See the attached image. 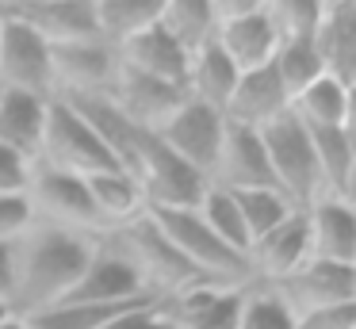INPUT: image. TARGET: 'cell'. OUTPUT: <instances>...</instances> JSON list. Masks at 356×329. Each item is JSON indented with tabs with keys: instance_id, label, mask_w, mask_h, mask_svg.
<instances>
[{
	"instance_id": "cell-1",
	"label": "cell",
	"mask_w": 356,
	"mask_h": 329,
	"mask_svg": "<svg viewBox=\"0 0 356 329\" xmlns=\"http://www.w3.org/2000/svg\"><path fill=\"white\" fill-rule=\"evenodd\" d=\"M100 237H85L73 230H58L47 222H31V230L16 237V280H12V318H27L47 306H58L77 275L85 272L88 257Z\"/></svg>"
},
{
	"instance_id": "cell-2",
	"label": "cell",
	"mask_w": 356,
	"mask_h": 329,
	"mask_svg": "<svg viewBox=\"0 0 356 329\" xmlns=\"http://www.w3.org/2000/svg\"><path fill=\"white\" fill-rule=\"evenodd\" d=\"M100 241L108 245V249H115L119 257L142 275V283L161 298H172V295H180V291L211 283L165 241V234L157 230V222L149 218V211L138 214L134 222H127V226H119V230H108ZM218 287H222V283H218Z\"/></svg>"
},
{
	"instance_id": "cell-3",
	"label": "cell",
	"mask_w": 356,
	"mask_h": 329,
	"mask_svg": "<svg viewBox=\"0 0 356 329\" xmlns=\"http://www.w3.org/2000/svg\"><path fill=\"white\" fill-rule=\"evenodd\" d=\"M35 165L73 172L81 180L119 168L115 157L108 153V145L96 138V130L65 99H50L47 104V127H42V145H39V161Z\"/></svg>"
},
{
	"instance_id": "cell-4",
	"label": "cell",
	"mask_w": 356,
	"mask_h": 329,
	"mask_svg": "<svg viewBox=\"0 0 356 329\" xmlns=\"http://www.w3.org/2000/svg\"><path fill=\"white\" fill-rule=\"evenodd\" d=\"M257 134H261V145H264V157H268L276 188L295 207H310L322 195V176H318V157H314L310 130L291 111H284L280 119L264 122Z\"/></svg>"
},
{
	"instance_id": "cell-5",
	"label": "cell",
	"mask_w": 356,
	"mask_h": 329,
	"mask_svg": "<svg viewBox=\"0 0 356 329\" xmlns=\"http://www.w3.org/2000/svg\"><path fill=\"white\" fill-rule=\"evenodd\" d=\"M131 176L146 195V211H195L203 191H207V176L184 165L172 150H165V142L154 130L142 142Z\"/></svg>"
},
{
	"instance_id": "cell-6",
	"label": "cell",
	"mask_w": 356,
	"mask_h": 329,
	"mask_svg": "<svg viewBox=\"0 0 356 329\" xmlns=\"http://www.w3.org/2000/svg\"><path fill=\"white\" fill-rule=\"evenodd\" d=\"M27 203H31L35 222H47V226L58 230H73V234L85 237H104L100 214L92 207V195H88V184L73 172H58V168L35 165L31 180H27Z\"/></svg>"
},
{
	"instance_id": "cell-7",
	"label": "cell",
	"mask_w": 356,
	"mask_h": 329,
	"mask_svg": "<svg viewBox=\"0 0 356 329\" xmlns=\"http://www.w3.org/2000/svg\"><path fill=\"white\" fill-rule=\"evenodd\" d=\"M0 84L54 99L50 42L8 12V0H4V19H0Z\"/></svg>"
},
{
	"instance_id": "cell-8",
	"label": "cell",
	"mask_w": 356,
	"mask_h": 329,
	"mask_svg": "<svg viewBox=\"0 0 356 329\" xmlns=\"http://www.w3.org/2000/svg\"><path fill=\"white\" fill-rule=\"evenodd\" d=\"M119 73V54L104 38H81V42L50 46V77H54V99L73 96H104Z\"/></svg>"
},
{
	"instance_id": "cell-9",
	"label": "cell",
	"mask_w": 356,
	"mask_h": 329,
	"mask_svg": "<svg viewBox=\"0 0 356 329\" xmlns=\"http://www.w3.org/2000/svg\"><path fill=\"white\" fill-rule=\"evenodd\" d=\"M280 298L287 314H307L337 303H356V264H330V260H302L291 275L264 283Z\"/></svg>"
},
{
	"instance_id": "cell-10",
	"label": "cell",
	"mask_w": 356,
	"mask_h": 329,
	"mask_svg": "<svg viewBox=\"0 0 356 329\" xmlns=\"http://www.w3.org/2000/svg\"><path fill=\"white\" fill-rule=\"evenodd\" d=\"M154 134L161 138L165 150H172L184 165H192L195 172L211 176L215 157H218V145H222V134H226V119H222V111H215V107L184 96L180 107L154 130Z\"/></svg>"
},
{
	"instance_id": "cell-11",
	"label": "cell",
	"mask_w": 356,
	"mask_h": 329,
	"mask_svg": "<svg viewBox=\"0 0 356 329\" xmlns=\"http://www.w3.org/2000/svg\"><path fill=\"white\" fill-rule=\"evenodd\" d=\"M207 184L226 188V191L276 188L272 168H268V157H264V145H261V134L249 130V127H234V122H226V134H222V145H218V157H215V168H211Z\"/></svg>"
},
{
	"instance_id": "cell-12",
	"label": "cell",
	"mask_w": 356,
	"mask_h": 329,
	"mask_svg": "<svg viewBox=\"0 0 356 329\" xmlns=\"http://www.w3.org/2000/svg\"><path fill=\"white\" fill-rule=\"evenodd\" d=\"M146 295H154V291L142 283V275L115 249L96 241V252L88 257L85 272L77 275V283L70 287V295L62 303H131V298H146Z\"/></svg>"
},
{
	"instance_id": "cell-13",
	"label": "cell",
	"mask_w": 356,
	"mask_h": 329,
	"mask_svg": "<svg viewBox=\"0 0 356 329\" xmlns=\"http://www.w3.org/2000/svg\"><path fill=\"white\" fill-rule=\"evenodd\" d=\"M104 96H108L111 104H115V111L123 115V119H131L134 127L157 130L180 107L184 92L165 84V81H154V77H146V73H134V69L119 65L115 81H111V88L104 92Z\"/></svg>"
},
{
	"instance_id": "cell-14",
	"label": "cell",
	"mask_w": 356,
	"mask_h": 329,
	"mask_svg": "<svg viewBox=\"0 0 356 329\" xmlns=\"http://www.w3.org/2000/svg\"><path fill=\"white\" fill-rule=\"evenodd\" d=\"M302 211H307L310 260L356 264V207H353V199L318 195Z\"/></svg>"
},
{
	"instance_id": "cell-15",
	"label": "cell",
	"mask_w": 356,
	"mask_h": 329,
	"mask_svg": "<svg viewBox=\"0 0 356 329\" xmlns=\"http://www.w3.org/2000/svg\"><path fill=\"white\" fill-rule=\"evenodd\" d=\"M302 260H310L307 211H302V207H295L276 230H268L264 237H257V241L249 245V268H253L257 283L284 280V275H291Z\"/></svg>"
},
{
	"instance_id": "cell-16",
	"label": "cell",
	"mask_w": 356,
	"mask_h": 329,
	"mask_svg": "<svg viewBox=\"0 0 356 329\" xmlns=\"http://www.w3.org/2000/svg\"><path fill=\"white\" fill-rule=\"evenodd\" d=\"M8 12L31 31H39L50 46L100 38L92 0H8Z\"/></svg>"
},
{
	"instance_id": "cell-17",
	"label": "cell",
	"mask_w": 356,
	"mask_h": 329,
	"mask_svg": "<svg viewBox=\"0 0 356 329\" xmlns=\"http://www.w3.org/2000/svg\"><path fill=\"white\" fill-rule=\"evenodd\" d=\"M115 54H119V65L134 69V73H146V77H154V81H165V84H172V88H180V92L188 88L192 54L180 50V46L172 42V35L161 27V19H157L154 27H146L142 35L127 38Z\"/></svg>"
},
{
	"instance_id": "cell-18",
	"label": "cell",
	"mask_w": 356,
	"mask_h": 329,
	"mask_svg": "<svg viewBox=\"0 0 356 329\" xmlns=\"http://www.w3.org/2000/svg\"><path fill=\"white\" fill-rule=\"evenodd\" d=\"M241 298H245V287L203 283V287L180 291V295L161 298V303L172 329H238Z\"/></svg>"
},
{
	"instance_id": "cell-19",
	"label": "cell",
	"mask_w": 356,
	"mask_h": 329,
	"mask_svg": "<svg viewBox=\"0 0 356 329\" xmlns=\"http://www.w3.org/2000/svg\"><path fill=\"white\" fill-rule=\"evenodd\" d=\"M284 111H291V99H287L284 84H280L276 69L261 65V69H249V73L238 77L234 84V96L226 104L222 119L234 122V127H249V130H261L264 122L280 119Z\"/></svg>"
},
{
	"instance_id": "cell-20",
	"label": "cell",
	"mask_w": 356,
	"mask_h": 329,
	"mask_svg": "<svg viewBox=\"0 0 356 329\" xmlns=\"http://www.w3.org/2000/svg\"><path fill=\"white\" fill-rule=\"evenodd\" d=\"M215 46L234 61L238 73L268 65L280 42H276V31H272V23H268V12H264V0H257L245 15H238V19L218 23L215 27Z\"/></svg>"
},
{
	"instance_id": "cell-21",
	"label": "cell",
	"mask_w": 356,
	"mask_h": 329,
	"mask_svg": "<svg viewBox=\"0 0 356 329\" xmlns=\"http://www.w3.org/2000/svg\"><path fill=\"white\" fill-rule=\"evenodd\" d=\"M314 50L325 73L353 88L356 81V4L353 0H322V23L314 31Z\"/></svg>"
},
{
	"instance_id": "cell-22",
	"label": "cell",
	"mask_w": 356,
	"mask_h": 329,
	"mask_svg": "<svg viewBox=\"0 0 356 329\" xmlns=\"http://www.w3.org/2000/svg\"><path fill=\"white\" fill-rule=\"evenodd\" d=\"M47 104L50 99L31 96L0 84V145L35 165L42 145V127H47Z\"/></svg>"
},
{
	"instance_id": "cell-23",
	"label": "cell",
	"mask_w": 356,
	"mask_h": 329,
	"mask_svg": "<svg viewBox=\"0 0 356 329\" xmlns=\"http://www.w3.org/2000/svg\"><path fill=\"white\" fill-rule=\"evenodd\" d=\"M291 115L307 130H341L353 127V88L341 84L337 77L322 73L314 84L291 99Z\"/></svg>"
},
{
	"instance_id": "cell-24",
	"label": "cell",
	"mask_w": 356,
	"mask_h": 329,
	"mask_svg": "<svg viewBox=\"0 0 356 329\" xmlns=\"http://www.w3.org/2000/svg\"><path fill=\"white\" fill-rule=\"evenodd\" d=\"M310 142H314L318 176H322V195L353 199V184H356L353 127H341V130H310Z\"/></svg>"
},
{
	"instance_id": "cell-25",
	"label": "cell",
	"mask_w": 356,
	"mask_h": 329,
	"mask_svg": "<svg viewBox=\"0 0 356 329\" xmlns=\"http://www.w3.org/2000/svg\"><path fill=\"white\" fill-rule=\"evenodd\" d=\"M88 195H92V207L100 214L104 230H119L127 222H134L138 214H146V195H142L138 180L123 168H111V172L88 176Z\"/></svg>"
},
{
	"instance_id": "cell-26",
	"label": "cell",
	"mask_w": 356,
	"mask_h": 329,
	"mask_svg": "<svg viewBox=\"0 0 356 329\" xmlns=\"http://www.w3.org/2000/svg\"><path fill=\"white\" fill-rule=\"evenodd\" d=\"M238 77L241 73L234 69V61L226 58L215 42H207L203 50L192 54V69H188V88L184 92L192 99H200V104L215 107V111H226Z\"/></svg>"
},
{
	"instance_id": "cell-27",
	"label": "cell",
	"mask_w": 356,
	"mask_h": 329,
	"mask_svg": "<svg viewBox=\"0 0 356 329\" xmlns=\"http://www.w3.org/2000/svg\"><path fill=\"white\" fill-rule=\"evenodd\" d=\"M96 8V31L100 38L119 50L127 38L142 35L146 27H154L161 19V8L165 0H92Z\"/></svg>"
},
{
	"instance_id": "cell-28",
	"label": "cell",
	"mask_w": 356,
	"mask_h": 329,
	"mask_svg": "<svg viewBox=\"0 0 356 329\" xmlns=\"http://www.w3.org/2000/svg\"><path fill=\"white\" fill-rule=\"evenodd\" d=\"M161 27L172 35L180 50L195 54L207 42H215V15L211 0H165L161 8Z\"/></svg>"
},
{
	"instance_id": "cell-29",
	"label": "cell",
	"mask_w": 356,
	"mask_h": 329,
	"mask_svg": "<svg viewBox=\"0 0 356 329\" xmlns=\"http://www.w3.org/2000/svg\"><path fill=\"white\" fill-rule=\"evenodd\" d=\"M195 214H200L203 226H207L218 241L230 245L234 252H241V257L249 260V234H245V222H241V211H238V203H234L230 191L207 184V191H203Z\"/></svg>"
},
{
	"instance_id": "cell-30",
	"label": "cell",
	"mask_w": 356,
	"mask_h": 329,
	"mask_svg": "<svg viewBox=\"0 0 356 329\" xmlns=\"http://www.w3.org/2000/svg\"><path fill=\"white\" fill-rule=\"evenodd\" d=\"M234 203L241 211V222H245V234H249V245L257 237H264L268 230H276L287 214L295 211V203L276 188H257V191H230Z\"/></svg>"
},
{
	"instance_id": "cell-31",
	"label": "cell",
	"mask_w": 356,
	"mask_h": 329,
	"mask_svg": "<svg viewBox=\"0 0 356 329\" xmlns=\"http://www.w3.org/2000/svg\"><path fill=\"white\" fill-rule=\"evenodd\" d=\"M276 42H314L322 23V0H264Z\"/></svg>"
},
{
	"instance_id": "cell-32",
	"label": "cell",
	"mask_w": 356,
	"mask_h": 329,
	"mask_svg": "<svg viewBox=\"0 0 356 329\" xmlns=\"http://www.w3.org/2000/svg\"><path fill=\"white\" fill-rule=\"evenodd\" d=\"M272 69H276L280 84H284L287 99H295L307 84H314L325 73L322 58H318L314 42H280L272 54Z\"/></svg>"
},
{
	"instance_id": "cell-33",
	"label": "cell",
	"mask_w": 356,
	"mask_h": 329,
	"mask_svg": "<svg viewBox=\"0 0 356 329\" xmlns=\"http://www.w3.org/2000/svg\"><path fill=\"white\" fill-rule=\"evenodd\" d=\"M238 329H291V314L280 306V298L264 283H253V287H245V298H241Z\"/></svg>"
},
{
	"instance_id": "cell-34",
	"label": "cell",
	"mask_w": 356,
	"mask_h": 329,
	"mask_svg": "<svg viewBox=\"0 0 356 329\" xmlns=\"http://www.w3.org/2000/svg\"><path fill=\"white\" fill-rule=\"evenodd\" d=\"M291 329H356V303H337L322 310L295 314Z\"/></svg>"
},
{
	"instance_id": "cell-35",
	"label": "cell",
	"mask_w": 356,
	"mask_h": 329,
	"mask_svg": "<svg viewBox=\"0 0 356 329\" xmlns=\"http://www.w3.org/2000/svg\"><path fill=\"white\" fill-rule=\"evenodd\" d=\"M104 329H172V326H169V314H165L161 298H146V303L123 310L119 318H111Z\"/></svg>"
},
{
	"instance_id": "cell-36",
	"label": "cell",
	"mask_w": 356,
	"mask_h": 329,
	"mask_svg": "<svg viewBox=\"0 0 356 329\" xmlns=\"http://www.w3.org/2000/svg\"><path fill=\"white\" fill-rule=\"evenodd\" d=\"M35 214L31 203H27V191H16V195H0V241H16L24 230H31Z\"/></svg>"
},
{
	"instance_id": "cell-37",
	"label": "cell",
	"mask_w": 356,
	"mask_h": 329,
	"mask_svg": "<svg viewBox=\"0 0 356 329\" xmlns=\"http://www.w3.org/2000/svg\"><path fill=\"white\" fill-rule=\"evenodd\" d=\"M31 161L19 157V153L4 150L0 145V195H16V191H27V180H31Z\"/></svg>"
},
{
	"instance_id": "cell-38",
	"label": "cell",
	"mask_w": 356,
	"mask_h": 329,
	"mask_svg": "<svg viewBox=\"0 0 356 329\" xmlns=\"http://www.w3.org/2000/svg\"><path fill=\"white\" fill-rule=\"evenodd\" d=\"M16 241H0V303H12V280H16V252H12ZM12 314V310H8Z\"/></svg>"
},
{
	"instance_id": "cell-39",
	"label": "cell",
	"mask_w": 356,
	"mask_h": 329,
	"mask_svg": "<svg viewBox=\"0 0 356 329\" xmlns=\"http://www.w3.org/2000/svg\"><path fill=\"white\" fill-rule=\"evenodd\" d=\"M0 329H35V326H27L24 318H4V321H0Z\"/></svg>"
},
{
	"instance_id": "cell-40",
	"label": "cell",
	"mask_w": 356,
	"mask_h": 329,
	"mask_svg": "<svg viewBox=\"0 0 356 329\" xmlns=\"http://www.w3.org/2000/svg\"><path fill=\"white\" fill-rule=\"evenodd\" d=\"M4 318H12V314H8V306L0 303V321H4Z\"/></svg>"
},
{
	"instance_id": "cell-41",
	"label": "cell",
	"mask_w": 356,
	"mask_h": 329,
	"mask_svg": "<svg viewBox=\"0 0 356 329\" xmlns=\"http://www.w3.org/2000/svg\"><path fill=\"white\" fill-rule=\"evenodd\" d=\"M0 19H4V0H0Z\"/></svg>"
}]
</instances>
